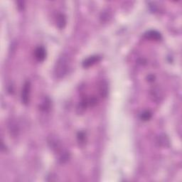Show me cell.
Wrapping results in <instances>:
<instances>
[{"label": "cell", "mask_w": 182, "mask_h": 182, "mask_svg": "<svg viewBox=\"0 0 182 182\" xmlns=\"http://www.w3.org/2000/svg\"><path fill=\"white\" fill-rule=\"evenodd\" d=\"M144 37L147 39H151V40H155V41H158L162 39V36L160 33L154 30H151L147 31V33L144 34Z\"/></svg>", "instance_id": "8992f818"}, {"label": "cell", "mask_w": 182, "mask_h": 182, "mask_svg": "<svg viewBox=\"0 0 182 182\" xmlns=\"http://www.w3.org/2000/svg\"><path fill=\"white\" fill-rule=\"evenodd\" d=\"M34 55H35V58L37 61H43L46 56V50L44 47L39 46L36 48L35 52H34Z\"/></svg>", "instance_id": "5b68a950"}, {"label": "cell", "mask_w": 182, "mask_h": 182, "mask_svg": "<svg viewBox=\"0 0 182 182\" xmlns=\"http://www.w3.org/2000/svg\"><path fill=\"white\" fill-rule=\"evenodd\" d=\"M48 144L53 151L59 152L62 150V145L61 142L56 136L51 135L48 138Z\"/></svg>", "instance_id": "7a4b0ae2"}, {"label": "cell", "mask_w": 182, "mask_h": 182, "mask_svg": "<svg viewBox=\"0 0 182 182\" xmlns=\"http://www.w3.org/2000/svg\"><path fill=\"white\" fill-rule=\"evenodd\" d=\"M100 56H90V57L88 58L87 59H85L83 61V66L85 68H88L91 66L94 65L95 63H98V61H100Z\"/></svg>", "instance_id": "277c9868"}, {"label": "cell", "mask_w": 182, "mask_h": 182, "mask_svg": "<svg viewBox=\"0 0 182 182\" xmlns=\"http://www.w3.org/2000/svg\"><path fill=\"white\" fill-rule=\"evenodd\" d=\"M69 68H70V58L68 55L63 54L56 61L54 68L55 76L58 78H62L68 73Z\"/></svg>", "instance_id": "6da1fadb"}, {"label": "cell", "mask_w": 182, "mask_h": 182, "mask_svg": "<svg viewBox=\"0 0 182 182\" xmlns=\"http://www.w3.org/2000/svg\"><path fill=\"white\" fill-rule=\"evenodd\" d=\"M141 119L143 121H147V120H150L152 117V113L149 111H144L141 114Z\"/></svg>", "instance_id": "7c38bea8"}, {"label": "cell", "mask_w": 182, "mask_h": 182, "mask_svg": "<svg viewBox=\"0 0 182 182\" xmlns=\"http://www.w3.org/2000/svg\"><path fill=\"white\" fill-rule=\"evenodd\" d=\"M9 130L11 134V135L16 136L18 135L19 132V127L18 125L16 124L15 122L11 121L9 124Z\"/></svg>", "instance_id": "30bf717a"}, {"label": "cell", "mask_w": 182, "mask_h": 182, "mask_svg": "<svg viewBox=\"0 0 182 182\" xmlns=\"http://www.w3.org/2000/svg\"><path fill=\"white\" fill-rule=\"evenodd\" d=\"M51 106V101L48 98H45L44 99V100L42 101V103H41V105H40V109L44 111H47L50 109Z\"/></svg>", "instance_id": "8fae6325"}, {"label": "cell", "mask_w": 182, "mask_h": 182, "mask_svg": "<svg viewBox=\"0 0 182 182\" xmlns=\"http://www.w3.org/2000/svg\"><path fill=\"white\" fill-rule=\"evenodd\" d=\"M66 24V19L65 16L62 14H59L56 18V25L59 29H63Z\"/></svg>", "instance_id": "ba28073f"}, {"label": "cell", "mask_w": 182, "mask_h": 182, "mask_svg": "<svg viewBox=\"0 0 182 182\" xmlns=\"http://www.w3.org/2000/svg\"><path fill=\"white\" fill-rule=\"evenodd\" d=\"M100 92L102 97L106 98L108 93V83L105 81H102L100 85Z\"/></svg>", "instance_id": "9c48e42d"}, {"label": "cell", "mask_w": 182, "mask_h": 182, "mask_svg": "<svg viewBox=\"0 0 182 182\" xmlns=\"http://www.w3.org/2000/svg\"><path fill=\"white\" fill-rule=\"evenodd\" d=\"M147 81H148L149 82H153V81H154L155 76H154V75L150 74V75H149L148 76H147Z\"/></svg>", "instance_id": "5bb4252c"}, {"label": "cell", "mask_w": 182, "mask_h": 182, "mask_svg": "<svg viewBox=\"0 0 182 182\" xmlns=\"http://www.w3.org/2000/svg\"><path fill=\"white\" fill-rule=\"evenodd\" d=\"M78 138L79 142H83L84 140H85V133L84 132H80L78 134Z\"/></svg>", "instance_id": "4fadbf2b"}, {"label": "cell", "mask_w": 182, "mask_h": 182, "mask_svg": "<svg viewBox=\"0 0 182 182\" xmlns=\"http://www.w3.org/2000/svg\"><path fill=\"white\" fill-rule=\"evenodd\" d=\"M31 90V83L30 81H26L21 91V101L24 105H27L29 102Z\"/></svg>", "instance_id": "3957f363"}, {"label": "cell", "mask_w": 182, "mask_h": 182, "mask_svg": "<svg viewBox=\"0 0 182 182\" xmlns=\"http://www.w3.org/2000/svg\"><path fill=\"white\" fill-rule=\"evenodd\" d=\"M151 96L153 98V100L158 102L162 98V93L159 88L155 87L151 90Z\"/></svg>", "instance_id": "52a82bcc"}]
</instances>
